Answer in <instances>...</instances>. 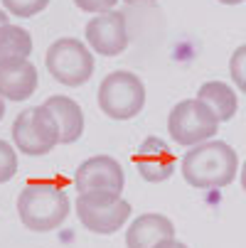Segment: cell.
Returning <instances> with one entry per match:
<instances>
[{"mask_svg": "<svg viewBox=\"0 0 246 248\" xmlns=\"http://www.w3.org/2000/svg\"><path fill=\"white\" fill-rule=\"evenodd\" d=\"M47 72L54 81L62 86H82L94 74V54L91 49L74 40V37H62L57 40L47 54H45Z\"/></svg>", "mask_w": 246, "mask_h": 248, "instance_id": "52a82bcc", "label": "cell"}, {"mask_svg": "<svg viewBox=\"0 0 246 248\" xmlns=\"http://www.w3.org/2000/svg\"><path fill=\"white\" fill-rule=\"evenodd\" d=\"M197 98H199L202 103H207L209 108L214 111V116L219 118V123L231 121L234 113H236V106H239L234 89L227 86L224 81H204V84L199 86Z\"/></svg>", "mask_w": 246, "mask_h": 248, "instance_id": "5bb4252c", "label": "cell"}, {"mask_svg": "<svg viewBox=\"0 0 246 248\" xmlns=\"http://www.w3.org/2000/svg\"><path fill=\"white\" fill-rule=\"evenodd\" d=\"M77 217L91 233L109 236L123 229L131 217V204L114 192H84L74 202Z\"/></svg>", "mask_w": 246, "mask_h": 248, "instance_id": "277c9868", "label": "cell"}, {"mask_svg": "<svg viewBox=\"0 0 246 248\" xmlns=\"http://www.w3.org/2000/svg\"><path fill=\"white\" fill-rule=\"evenodd\" d=\"M17 172V155L8 140H0V185L13 180Z\"/></svg>", "mask_w": 246, "mask_h": 248, "instance_id": "ac0fdd59", "label": "cell"}, {"mask_svg": "<svg viewBox=\"0 0 246 248\" xmlns=\"http://www.w3.org/2000/svg\"><path fill=\"white\" fill-rule=\"evenodd\" d=\"M155 248H187V243H182V241H178V238H170V241L158 243Z\"/></svg>", "mask_w": 246, "mask_h": 248, "instance_id": "ffe728a7", "label": "cell"}, {"mask_svg": "<svg viewBox=\"0 0 246 248\" xmlns=\"http://www.w3.org/2000/svg\"><path fill=\"white\" fill-rule=\"evenodd\" d=\"M10 20H8V13L3 10V8H0V27H3V25H8Z\"/></svg>", "mask_w": 246, "mask_h": 248, "instance_id": "44dd1931", "label": "cell"}, {"mask_svg": "<svg viewBox=\"0 0 246 248\" xmlns=\"http://www.w3.org/2000/svg\"><path fill=\"white\" fill-rule=\"evenodd\" d=\"M219 3H224V5H239V3H244V0H219Z\"/></svg>", "mask_w": 246, "mask_h": 248, "instance_id": "d4e9b609", "label": "cell"}, {"mask_svg": "<svg viewBox=\"0 0 246 248\" xmlns=\"http://www.w3.org/2000/svg\"><path fill=\"white\" fill-rule=\"evenodd\" d=\"M116 3H118V0H74V5L79 10H84V13H98V15L114 10Z\"/></svg>", "mask_w": 246, "mask_h": 248, "instance_id": "d6986e66", "label": "cell"}, {"mask_svg": "<svg viewBox=\"0 0 246 248\" xmlns=\"http://www.w3.org/2000/svg\"><path fill=\"white\" fill-rule=\"evenodd\" d=\"M241 187H244V192H246V162L241 165Z\"/></svg>", "mask_w": 246, "mask_h": 248, "instance_id": "7402d4cb", "label": "cell"}, {"mask_svg": "<svg viewBox=\"0 0 246 248\" xmlns=\"http://www.w3.org/2000/svg\"><path fill=\"white\" fill-rule=\"evenodd\" d=\"M74 187L79 194L84 192H114L121 194L126 187V174L118 160L109 155H94L84 160L74 172Z\"/></svg>", "mask_w": 246, "mask_h": 248, "instance_id": "ba28073f", "label": "cell"}, {"mask_svg": "<svg viewBox=\"0 0 246 248\" xmlns=\"http://www.w3.org/2000/svg\"><path fill=\"white\" fill-rule=\"evenodd\" d=\"M59 143H62L59 123L45 103L22 111L13 123V145L30 157L47 155Z\"/></svg>", "mask_w": 246, "mask_h": 248, "instance_id": "3957f363", "label": "cell"}, {"mask_svg": "<svg viewBox=\"0 0 246 248\" xmlns=\"http://www.w3.org/2000/svg\"><path fill=\"white\" fill-rule=\"evenodd\" d=\"M239 157L224 140H204L182 157V177L195 189H222L234 182Z\"/></svg>", "mask_w": 246, "mask_h": 248, "instance_id": "6da1fadb", "label": "cell"}, {"mask_svg": "<svg viewBox=\"0 0 246 248\" xmlns=\"http://www.w3.org/2000/svg\"><path fill=\"white\" fill-rule=\"evenodd\" d=\"M128 5H140V3H153V0H126Z\"/></svg>", "mask_w": 246, "mask_h": 248, "instance_id": "603a6c76", "label": "cell"}, {"mask_svg": "<svg viewBox=\"0 0 246 248\" xmlns=\"http://www.w3.org/2000/svg\"><path fill=\"white\" fill-rule=\"evenodd\" d=\"M37 91V69L30 59L0 64V96L8 101H25Z\"/></svg>", "mask_w": 246, "mask_h": 248, "instance_id": "7c38bea8", "label": "cell"}, {"mask_svg": "<svg viewBox=\"0 0 246 248\" xmlns=\"http://www.w3.org/2000/svg\"><path fill=\"white\" fill-rule=\"evenodd\" d=\"M175 238V224L163 214H143L126 231V248H155L163 241Z\"/></svg>", "mask_w": 246, "mask_h": 248, "instance_id": "8fae6325", "label": "cell"}, {"mask_svg": "<svg viewBox=\"0 0 246 248\" xmlns=\"http://www.w3.org/2000/svg\"><path fill=\"white\" fill-rule=\"evenodd\" d=\"M133 165L138 170V174L143 177L146 182H165L172 177L175 172V155L167 148V143L163 138H146L143 143L138 145V150L133 153Z\"/></svg>", "mask_w": 246, "mask_h": 248, "instance_id": "30bf717a", "label": "cell"}, {"mask_svg": "<svg viewBox=\"0 0 246 248\" xmlns=\"http://www.w3.org/2000/svg\"><path fill=\"white\" fill-rule=\"evenodd\" d=\"M69 206L66 192L52 182H30L17 197L20 221L37 233L59 229L69 217Z\"/></svg>", "mask_w": 246, "mask_h": 248, "instance_id": "7a4b0ae2", "label": "cell"}, {"mask_svg": "<svg viewBox=\"0 0 246 248\" xmlns=\"http://www.w3.org/2000/svg\"><path fill=\"white\" fill-rule=\"evenodd\" d=\"M49 5V0H3L5 13L15 15V17H32L42 13Z\"/></svg>", "mask_w": 246, "mask_h": 248, "instance_id": "2e32d148", "label": "cell"}, {"mask_svg": "<svg viewBox=\"0 0 246 248\" xmlns=\"http://www.w3.org/2000/svg\"><path fill=\"white\" fill-rule=\"evenodd\" d=\"M219 130V118L207 103L199 98H187L180 101L178 106H172V111L167 116V133L178 145H199L204 140L214 138Z\"/></svg>", "mask_w": 246, "mask_h": 248, "instance_id": "5b68a950", "label": "cell"}, {"mask_svg": "<svg viewBox=\"0 0 246 248\" xmlns=\"http://www.w3.org/2000/svg\"><path fill=\"white\" fill-rule=\"evenodd\" d=\"M229 74H231V81L239 86V91L246 93V45L234 49L229 59Z\"/></svg>", "mask_w": 246, "mask_h": 248, "instance_id": "e0dca14e", "label": "cell"}, {"mask_svg": "<svg viewBox=\"0 0 246 248\" xmlns=\"http://www.w3.org/2000/svg\"><path fill=\"white\" fill-rule=\"evenodd\" d=\"M32 52V37L25 27L17 25H3L0 27V64L10 62H25Z\"/></svg>", "mask_w": 246, "mask_h": 248, "instance_id": "9a60e30c", "label": "cell"}, {"mask_svg": "<svg viewBox=\"0 0 246 248\" xmlns=\"http://www.w3.org/2000/svg\"><path fill=\"white\" fill-rule=\"evenodd\" d=\"M86 42L89 49L103 54V57H116L128 47V25L126 15L121 10L101 13L86 25Z\"/></svg>", "mask_w": 246, "mask_h": 248, "instance_id": "9c48e42d", "label": "cell"}, {"mask_svg": "<svg viewBox=\"0 0 246 248\" xmlns=\"http://www.w3.org/2000/svg\"><path fill=\"white\" fill-rule=\"evenodd\" d=\"M98 106L114 121L135 118L146 106V86L133 72H111L98 86Z\"/></svg>", "mask_w": 246, "mask_h": 248, "instance_id": "8992f818", "label": "cell"}, {"mask_svg": "<svg viewBox=\"0 0 246 248\" xmlns=\"http://www.w3.org/2000/svg\"><path fill=\"white\" fill-rule=\"evenodd\" d=\"M45 106L54 113L57 123H59V133H62V143L64 145H72L82 138L84 133V113H82V106L69 98V96H49L45 101Z\"/></svg>", "mask_w": 246, "mask_h": 248, "instance_id": "4fadbf2b", "label": "cell"}, {"mask_svg": "<svg viewBox=\"0 0 246 248\" xmlns=\"http://www.w3.org/2000/svg\"><path fill=\"white\" fill-rule=\"evenodd\" d=\"M3 116H5V98L0 96V118H3Z\"/></svg>", "mask_w": 246, "mask_h": 248, "instance_id": "cb8c5ba5", "label": "cell"}]
</instances>
